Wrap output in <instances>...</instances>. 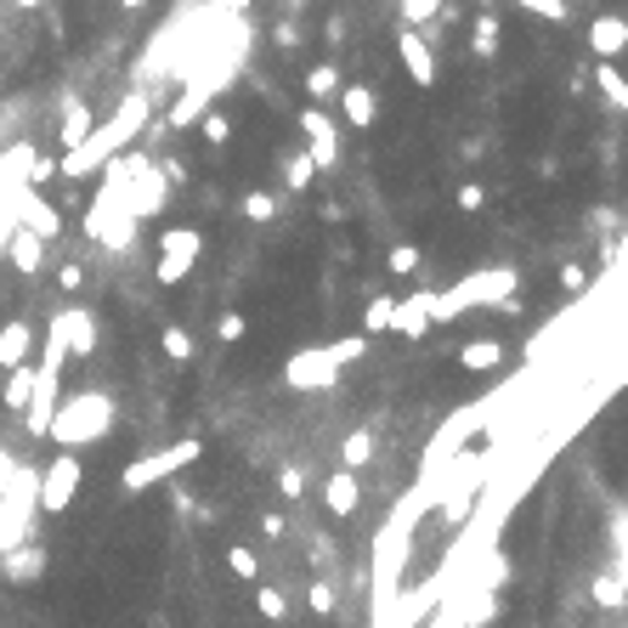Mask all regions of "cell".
Wrapping results in <instances>:
<instances>
[{
	"instance_id": "24",
	"label": "cell",
	"mask_w": 628,
	"mask_h": 628,
	"mask_svg": "<svg viewBox=\"0 0 628 628\" xmlns=\"http://www.w3.org/2000/svg\"><path fill=\"white\" fill-rule=\"evenodd\" d=\"M210 96H216L210 85H187V91H181V103H176V108H170V119H165V130H187L192 119H205Z\"/></svg>"
},
{
	"instance_id": "35",
	"label": "cell",
	"mask_w": 628,
	"mask_h": 628,
	"mask_svg": "<svg viewBox=\"0 0 628 628\" xmlns=\"http://www.w3.org/2000/svg\"><path fill=\"white\" fill-rule=\"evenodd\" d=\"M255 611H261L266 622H289V595L272 589V584H261V589H255Z\"/></svg>"
},
{
	"instance_id": "1",
	"label": "cell",
	"mask_w": 628,
	"mask_h": 628,
	"mask_svg": "<svg viewBox=\"0 0 628 628\" xmlns=\"http://www.w3.org/2000/svg\"><path fill=\"white\" fill-rule=\"evenodd\" d=\"M142 119H148V96H125V108L114 114V119H103V125H91V136L80 142L74 154H63L57 159V176H74V181H85V176H96L114 154H125L130 142H136V130H142Z\"/></svg>"
},
{
	"instance_id": "44",
	"label": "cell",
	"mask_w": 628,
	"mask_h": 628,
	"mask_svg": "<svg viewBox=\"0 0 628 628\" xmlns=\"http://www.w3.org/2000/svg\"><path fill=\"white\" fill-rule=\"evenodd\" d=\"M278 493H283V499H301V493H306L301 464H283V470H278Z\"/></svg>"
},
{
	"instance_id": "5",
	"label": "cell",
	"mask_w": 628,
	"mask_h": 628,
	"mask_svg": "<svg viewBox=\"0 0 628 628\" xmlns=\"http://www.w3.org/2000/svg\"><path fill=\"white\" fill-rule=\"evenodd\" d=\"M199 453H205V442H199V437H181V442H170V448L136 453V459L119 470V488H125V493H148V488H159V481L181 475L187 464H199Z\"/></svg>"
},
{
	"instance_id": "19",
	"label": "cell",
	"mask_w": 628,
	"mask_h": 628,
	"mask_svg": "<svg viewBox=\"0 0 628 628\" xmlns=\"http://www.w3.org/2000/svg\"><path fill=\"white\" fill-rule=\"evenodd\" d=\"M23 363H34V328L23 317H12V323H0V368L12 374Z\"/></svg>"
},
{
	"instance_id": "55",
	"label": "cell",
	"mask_w": 628,
	"mask_h": 628,
	"mask_svg": "<svg viewBox=\"0 0 628 628\" xmlns=\"http://www.w3.org/2000/svg\"><path fill=\"white\" fill-rule=\"evenodd\" d=\"M12 7H18V12H40V7H45V0H12Z\"/></svg>"
},
{
	"instance_id": "36",
	"label": "cell",
	"mask_w": 628,
	"mask_h": 628,
	"mask_svg": "<svg viewBox=\"0 0 628 628\" xmlns=\"http://www.w3.org/2000/svg\"><path fill=\"white\" fill-rule=\"evenodd\" d=\"M589 595H595V606H606V611H622V584H617V572H600L595 584H589Z\"/></svg>"
},
{
	"instance_id": "20",
	"label": "cell",
	"mask_w": 628,
	"mask_h": 628,
	"mask_svg": "<svg viewBox=\"0 0 628 628\" xmlns=\"http://www.w3.org/2000/svg\"><path fill=\"white\" fill-rule=\"evenodd\" d=\"M12 261V272H23V278H34L40 266H45V238H34V232H23V227H12V238H7V250H0Z\"/></svg>"
},
{
	"instance_id": "22",
	"label": "cell",
	"mask_w": 628,
	"mask_h": 628,
	"mask_svg": "<svg viewBox=\"0 0 628 628\" xmlns=\"http://www.w3.org/2000/svg\"><path fill=\"white\" fill-rule=\"evenodd\" d=\"M91 125H96V114L80 103V96H69V103H63V125H57V148H63V154H74L80 142L91 136Z\"/></svg>"
},
{
	"instance_id": "56",
	"label": "cell",
	"mask_w": 628,
	"mask_h": 628,
	"mask_svg": "<svg viewBox=\"0 0 628 628\" xmlns=\"http://www.w3.org/2000/svg\"><path fill=\"white\" fill-rule=\"evenodd\" d=\"M119 7H125V12H142V7H148V0H119Z\"/></svg>"
},
{
	"instance_id": "37",
	"label": "cell",
	"mask_w": 628,
	"mask_h": 628,
	"mask_svg": "<svg viewBox=\"0 0 628 628\" xmlns=\"http://www.w3.org/2000/svg\"><path fill=\"white\" fill-rule=\"evenodd\" d=\"M227 566H232V577H244V584H255V577H261V561H255L250 544H232L227 550Z\"/></svg>"
},
{
	"instance_id": "23",
	"label": "cell",
	"mask_w": 628,
	"mask_h": 628,
	"mask_svg": "<svg viewBox=\"0 0 628 628\" xmlns=\"http://www.w3.org/2000/svg\"><path fill=\"white\" fill-rule=\"evenodd\" d=\"M341 69L334 63H317V69H306V80H301V91H306V108H328L334 96H341Z\"/></svg>"
},
{
	"instance_id": "8",
	"label": "cell",
	"mask_w": 628,
	"mask_h": 628,
	"mask_svg": "<svg viewBox=\"0 0 628 628\" xmlns=\"http://www.w3.org/2000/svg\"><path fill=\"white\" fill-rule=\"evenodd\" d=\"M283 385H289V391H301V397L334 391V385H341V368L328 363L323 346H306V352H295V357H283Z\"/></svg>"
},
{
	"instance_id": "61",
	"label": "cell",
	"mask_w": 628,
	"mask_h": 628,
	"mask_svg": "<svg viewBox=\"0 0 628 628\" xmlns=\"http://www.w3.org/2000/svg\"><path fill=\"white\" fill-rule=\"evenodd\" d=\"M453 628H459V622H453Z\"/></svg>"
},
{
	"instance_id": "53",
	"label": "cell",
	"mask_w": 628,
	"mask_h": 628,
	"mask_svg": "<svg viewBox=\"0 0 628 628\" xmlns=\"http://www.w3.org/2000/svg\"><path fill=\"white\" fill-rule=\"evenodd\" d=\"M57 283H63V289H80V283H85V272H80V266H63V272H57Z\"/></svg>"
},
{
	"instance_id": "3",
	"label": "cell",
	"mask_w": 628,
	"mask_h": 628,
	"mask_svg": "<svg viewBox=\"0 0 628 628\" xmlns=\"http://www.w3.org/2000/svg\"><path fill=\"white\" fill-rule=\"evenodd\" d=\"M515 289H521L515 266H481V272L459 278L453 289H437V301H430V323H453V317L481 312V306H504V301H515Z\"/></svg>"
},
{
	"instance_id": "25",
	"label": "cell",
	"mask_w": 628,
	"mask_h": 628,
	"mask_svg": "<svg viewBox=\"0 0 628 628\" xmlns=\"http://www.w3.org/2000/svg\"><path fill=\"white\" fill-rule=\"evenodd\" d=\"M504 357H510L504 341H470V346H459V368L464 374H493Z\"/></svg>"
},
{
	"instance_id": "39",
	"label": "cell",
	"mask_w": 628,
	"mask_h": 628,
	"mask_svg": "<svg viewBox=\"0 0 628 628\" xmlns=\"http://www.w3.org/2000/svg\"><path fill=\"white\" fill-rule=\"evenodd\" d=\"M306 606H312L317 617H334V606H341V589H334L328 577H317V584L306 589Z\"/></svg>"
},
{
	"instance_id": "58",
	"label": "cell",
	"mask_w": 628,
	"mask_h": 628,
	"mask_svg": "<svg viewBox=\"0 0 628 628\" xmlns=\"http://www.w3.org/2000/svg\"><path fill=\"white\" fill-rule=\"evenodd\" d=\"M232 7H238V12H244V7H250V0H232Z\"/></svg>"
},
{
	"instance_id": "47",
	"label": "cell",
	"mask_w": 628,
	"mask_h": 628,
	"mask_svg": "<svg viewBox=\"0 0 628 628\" xmlns=\"http://www.w3.org/2000/svg\"><path fill=\"white\" fill-rule=\"evenodd\" d=\"M40 181H57V159L34 154V165H29V187H40Z\"/></svg>"
},
{
	"instance_id": "7",
	"label": "cell",
	"mask_w": 628,
	"mask_h": 628,
	"mask_svg": "<svg viewBox=\"0 0 628 628\" xmlns=\"http://www.w3.org/2000/svg\"><path fill=\"white\" fill-rule=\"evenodd\" d=\"M80 481H85L80 453H57L52 464L40 470V481H34V504H40V515H63V510L74 504V493H80Z\"/></svg>"
},
{
	"instance_id": "28",
	"label": "cell",
	"mask_w": 628,
	"mask_h": 628,
	"mask_svg": "<svg viewBox=\"0 0 628 628\" xmlns=\"http://www.w3.org/2000/svg\"><path fill=\"white\" fill-rule=\"evenodd\" d=\"M323 352H328V363H334V368H352V363H363V357H368V334H346V341H328Z\"/></svg>"
},
{
	"instance_id": "57",
	"label": "cell",
	"mask_w": 628,
	"mask_h": 628,
	"mask_svg": "<svg viewBox=\"0 0 628 628\" xmlns=\"http://www.w3.org/2000/svg\"><path fill=\"white\" fill-rule=\"evenodd\" d=\"M12 470H18V464H12V459H7V453H0V475H12Z\"/></svg>"
},
{
	"instance_id": "45",
	"label": "cell",
	"mask_w": 628,
	"mask_h": 628,
	"mask_svg": "<svg viewBox=\"0 0 628 628\" xmlns=\"http://www.w3.org/2000/svg\"><path fill=\"white\" fill-rule=\"evenodd\" d=\"M453 205H459L464 216H475L481 205H488V187H481V181H464V187H459V199H453Z\"/></svg>"
},
{
	"instance_id": "10",
	"label": "cell",
	"mask_w": 628,
	"mask_h": 628,
	"mask_svg": "<svg viewBox=\"0 0 628 628\" xmlns=\"http://www.w3.org/2000/svg\"><path fill=\"white\" fill-rule=\"evenodd\" d=\"M7 205H12V221H18L23 232L45 238V244H57V238H63V210H57V205H45L34 187H12V192H7Z\"/></svg>"
},
{
	"instance_id": "52",
	"label": "cell",
	"mask_w": 628,
	"mask_h": 628,
	"mask_svg": "<svg viewBox=\"0 0 628 628\" xmlns=\"http://www.w3.org/2000/svg\"><path fill=\"white\" fill-rule=\"evenodd\" d=\"M261 533L283 544V533H289V526H283V515H278V510H266V515H261Z\"/></svg>"
},
{
	"instance_id": "21",
	"label": "cell",
	"mask_w": 628,
	"mask_h": 628,
	"mask_svg": "<svg viewBox=\"0 0 628 628\" xmlns=\"http://www.w3.org/2000/svg\"><path fill=\"white\" fill-rule=\"evenodd\" d=\"M0 572H7V584H40V572H45V550L40 544H18L0 555Z\"/></svg>"
},
{
	"instance_id": "27",
	"label": "cell",
	"mask_w": 628,
	"mask_h": 628,
	"mask_svg": "<svg viewBox=\"0 0 628 628\" xmlns=\"http://www.w3.org/2000/svg\"><path fill=\"white\" fill-rule=\"evenodd\" d=\"M499 40H504L499 18H493V12H481L475 29H470V52H475V57H493V52H499Z\"/></svg>"
},
{
	"instance_id": "40",
	"label": "cell",
	"mask_w": 628,
	"mask_h": 628,
	"mask_svg": "<svg viewBox=\"0 0 628 628\" xmlns=\"http://www.w3.org/2000/svg\"><path fill=\"white\" fill-rule=\"evenodd\" d=\"M419 266H425V261H419V250H414V244H397L391 255H385V272H391V278H414Z\"/></svg>"
},
{
	"instance_id": "33",
	"label": "cell",
	"mask_w": 628,
	"mask_h": 628,
	"mask_svg": "<svg viewBox=\"0 0 628 628\" xmlns=\"http://www.w3.org/2000/svg\"><path fill=\"white\" fill-rule=\"evenodd\" d=\"M391 312H397L391 295H374L368 312H363V334H391Z\"/></svg>"
},
{
	"instance_id": "48",
	"label": "cell",
	"mask_w": 628,
	"mask_h": 628,
	"mask_svg": "<svg viewBox=\"0 0 628 628\" xmlns=\"http://www.w3.org/2000/svg\"><path fill=\"white\" fill-rule=\"evenodd\" d=\"M584 283H589V272L577 266V261H566V266H561V289H572V295H577V289H584Z\"/></svg>"
},
{
	"instance_id": "59",
	"label": "cell",
	"mask_w": 628,
	"mask_h": 628,
	"mask_svg": "<svg viewBox=\"0 0 628 628\" xmlns=\"http://www.w3.org/2000/svg\"><path fill=\"white\" fill-rule=\"evenodd\" d=\"M481 7H488V12H493V7H499V0H481Z\"/></svg>"
},
{
	"instance_id": "41",
	"label": "cell",
	"mask_w": 628,
	"mask_h": 628,
	"mask_svg": "<svg viewBox=\"0 0 628 628\" xmlns=\"http://www.w3.org/2000/svg\"><path fill=\"white\" fill-rule=\"evenodd\" d=\"M521 12H533V18H544V23H566L572 18V7L566 0H515Z\"/></svg>"
},
{
	"instance_id": "26",
	"label": "cell",
	"mask_w": 628,
	"mask_h": 628,
	"mask_svg": "<svg viewBox=\"0 0 628 628\" xmlns=\"http://www.w3.org/2000/svg\"><path fill=\"white\" fill-rule=\"evenodd\" d=\"M29 397H34V363H23V368H12V374H7V391H0V402H7L12 414H23V408H29Z\"/></svg>"
},
{
	"instance_id": "6",
	"label": "cell",
	"mask_w": 628,
	"mask_h": 628,
	"mask_svg": "<svg viewBox=\"0 0 628 628\" xmlns=\"http://www.w3.org/2000/svg\"><path fill=\"white\" fill-rule=\"evenodd\" d=\"M85 238L119 255V250L136 244V216H130L119 199H108V192H96V199L85 205Z\"/></svg>"
},
{
	"instance_id": "12",
	"label": "cell",
	"mask_w": 628,
	"mask_h": 628,
	"mask_svg": "<svg viewBox=\"0 0 628 628\" xmlns=\"http://www.w3.org/2000/svg\"><path fill=\"white\" fill-rule=\"evenodd\" d=\"M397 57H402V69H408V80H414L419 91L437 85V45L425 40V29H402V34H397Z\"/></svg>"
},
{
	"instance_id": "30",
	"label": "cell",
	"mask_w": 628,
	"mask_h": 628,
	"mask_svg": "<svg viewBox=\"0 0 628 628\" xmlns=\"http://www.w3.org/2000/svg\"><path fill=\"white\" fill-rule=\"evenodd\" d=\"M448 0H397V12H402V29H425V23H437L442 18Z\"/></svg>"
},
{
	"instance_id": "54",
	"label": "cell",
	"mask_w": 628,
	"mask_h": 628,
	"mask_svg": "<svg viewBox=\"0 0 628 628\" xmlns=\"http://www.w3.org/2000/svg\"><path fill=\"white\" fill-rule=\"evenodd\" d=\"M611 544H628V510L617 515V526H611Z\"/></svg>"
},
{
	"instance_id": "60",
	"label": "cell",
	"mask_w": 628,
	"mask_h": 628,
	"mask_svg": "<svg viewBox=\"0 0 628 628\" xmlns=\"http://www.w3.org/2000/svg\"><path fill=\"white\" fill-rule=\"evenodd\" d=\"M391 7H397V0H391Z\"/></svg>"
},
{
	"instance_id": "13",
	"label": "cell",
	"mask_w": 628,
	"mask_h": 628,
	"mask_svg": "<svg viewBox=\"0 0 628 628\" xmlns=\"http://www.w3.org/2000/svg\"><path fill=\"white\" fill-rule=\"evenodd\" d=\"M341 119H346V130H374V119H379V91L368 85V80H357V85H341Z\"/></svg>"
},
{
	"instance_id": "18",
	"label": "cell",
	"mask_w": 628,
	"mask_h": 628,
	"mask_svg": "<svg viewBox=\"0 0 628 628\" xmlns=\"http://www.w3.org/2000/svg\"><path fill=\"white\" fill-rule=\"evenodd\" d=\"M199 255H205V232L199 227L176 221V227L159 232V261H192V266H199Z\"/></svg>"
},
{
	"instance_id": "32",
	"label": "cell",
	"mask_w": 628,
	"mask_h": 628,
	"mask_svg": "<svg viewBox=\"0 0 628 628\" xmlns=\"http://www.w3.org/2000/svg\"><path fill=\"white\" fill-rule=\"evenodd\" d=\"M312 181H317V165H312L306 154H289V165H283V187H289V192H306Z\"/></svg>"
},
{
	"instance_id": "15",
	"label": "cell",
	"mask_w": 628,
	"mask_h": 628,
	"mask_svg": "<svg viewBox=\"0 0 628 628\" xmlns=\"http://www.w3.org/2000/svg\"><path fill=\"white\" fill-rule=\"evenodd\" d=\"M317 499H323L328 515H357V504H363V481H357V470H334L323 488H317Z\"/></svg>"
},
{
	"instance_id": "2",
	"label": "cell",
	"mask_w": 628,
	"mask_h": 628,
	"mask_svg": "<svg viewBox=\"0 0 628 628\" xmlns=\"http://www.w3.org/2000/svg\"><path fill=\"white\" fill-rule=\"evenodd\" d=\"M114 419H119V408H114L108 391H74V397L57 402L52 425H45V442L63 448V453L91 448V442H103L108 430H114Z\"/></svg>"
},
{
	"instance_id": "29",
	"label": "cell",
	"mask_w": 628,
	"mask_h": 628,
	"mask_svg": "<svg viewBox=\"0 0 628 628\" xmlns=\"http://www.w3.org/2000/svg\"><path fill=\"white\" fill-rule=\"evenodd\" d=\"M368 459H374V430H352L341 442V470H363Z\"/></svg>"
},
{
	"instance_id": "51",
	"label": "cell",
	"mask_w": 628,
	"mask_h": 628,
	"mask_svg": "<svg viewBox=\"0 0 628 628\" xmlns=\"http://www.w3.org/2000/svg\"><path fill=\"white\" fill-rule=\"evenodd\" d=\"M617 584H622V611H628V544H617Z\"/></svg>"
},
{
	"instance_id": "9",
	"label": "cell",
	"mask_w": 628,
	"mask_h": 628,
	"mask_svg": "<svg viewBox=\"0 0 628 628\" xmlns=\"http://www.w3.org/2000/svg\"><path fill=\"white\" fill-rule=\"evenodd\" d=\"M165 199H170V181L159 176V165H154L148 154H136V165H130V187H125V210H130L136 221H148V216L165 210Z\"/></svg>"
},
{
	"instance_id": "4",
	"label": "cell",
	"mask_w": 628,
	"mask_h": 628,
	"mask_svg": "<svg viewBox=\"0 0 628 628\" xmlns=\"http://www.w3.org/2000/svg\"><path fill=\"white\" fill-rule=\"evenodd\" d=\"M34 481H40V470H23V464L0 481V555L18 544H34V515H40Z\"/></svg>"
},
{
	"instance_id": "49",
	"label": "cell",
	"mask_w": 628,
	"mask_h": 628,
	"mask_svg": "<svg viewBox=\"0 0 628 628\" xmlns=\"http://www.w3.org/2000/svg\"><path fill=\"white\" fill-rule=\"evenodd\" d=\"M159 176H165V181H170V187H187V181H192V176H187V165H181V159H165V165H159Z\"/></svg>"
},
{
	"instance_id": "31",
	"label": "cell",
	"mask_w": 628,
	"mask_h": 628,
	"mask_svg": "<svg viewBox=\"0 0 628 628\" xmlns=\"http://www.w3.org/2000/svg\"><path fill=\"white\" fill-rule=\"evenodd\" d=\"M595 85H600L606 103H617V108L628 114V80L617 74V63H600V69H595Z\"/></svg>"
},
{
	"instance_id": "46",
	"label": "cell",
	"mask_w": 628,
	"mask_h": 628,
	"mask_svg": "<svg viewBox=\"0 0 628 628\" xmlns=\"http://www.w3.org/2000/svg\"><path fill=\"white\" fill-rule=\"evenodd\" d=\"M187 272H192V261H159V266H154V278H159L165 289H170V283H181Z\"/></svg>"
},
{
	"instance_id": "42",
	"label": "cell",
	"mask_w": 628,
	"mask_h": 628,
	"mask_svg": "<svg viewBox=\"0 0 628 628\" xmlns=\"http://www.w3.org/2000/svg\"><path fill=\"white\" fill-rule=\"evenodd\" d=\"M244 334H250V317L244 312H221V323H216V341L221 346H238Z\"/></svg>"
},
{
	"instance_id": "50",
	"label": "cell",
	"mask_w": 628,
	"mask_h": 628,
	"mask_svg": "<svg viewBox=\"0 0 628 628\" xmlns=\"http://www.w3.org/2000/svg\"><path fill=\"white\" fill-rule=\"evenodd\" d=\"M272 40L283 45V52H295V45H301V29H295V23H278V29H272Z\"/></svg>"
},
{
	"instance_id": "14",
	"label": "cell",
	"mask_w": 628,
	"mask_h": 628,
	"mask_svg": "<svg viewBox=\"0 0 628 628\" xmlns=\"http://www.w3.org/2000/svg\"><path fill=\"white\" fill-rule=\"evenodd\" d=\"M430 301H437V289H419V295L397 301L391 334H402V341H425V334H430Z\"/></svg>"
},
{
	"instance_id": "38",
	"label": "cell",
	"mask_w": 628,
	"mask_h": 628,
	"mask_svg": "<svg viewBox=\"0 0 628 628\" xmlns=\"http://www.w3.org/2000/svg\"><path fill=\"white\" fill-rule=\"evenodd\" d=\"M238 210H244V221L266 227V221L278 216V199H272V192H244V205H238Z\"/></svg>"
},
{
	"instance_id": "17",
	"label": "cell",
	"mask_w": 628,
	"mask_h": 628,
	"mask_svg": "<svg viewBox=\"0 0 628 628\" xmlns=\"http://www.w3.org/2000/svg\"><path fill=\"white\" fill-rule=\"evenodd\" d=\"M57 323H63L69 357H91V352H96V317H91V306H63Z\"/></svg>"
},
{
	"instance_id": "34",
	"label": "cell",
	"mask_w": 628,
	"mask_h": 628,
	"mask_svg": "<svg viewBox=\"0 0 628 628\" xmlns=\"http://www.w3.org/2000/svg\"><path fill=\"white\" fill-rule=\"evenodd\" d=\"M159 346H165V357H170V363H181V368L192 363V334H187L181 323H170V328L159 334Z\"/></svg>"
},
{
	"instance_id": "43",
	"label": "cell",
	"mask_w": 628,
	"mask_h": 628,
	"mask_svg": "<svg viewBox=\"0 0 628 628\" xmlns=\"http://www.w3.org/2000/svg\"><path fill=\"white\" fill-rule=\"evenodd\" d=\"M199 136L210 142V148H227V136H232V119H227V114H205V119H199Z\"/></svg>"
},
{
	"instance_id": "16",
	"label": "cell",
	"mask_w": 628,
	"mask_h": 628,
	"mask_svg": "<svg viewBox=\"0 0 628 628\" xmlns=\"http://www.w3.org/2000/svg\"><path fill=\"white\" fill-rule=\"evenodd\" d=\"M589 52L600 57V63H617L622 52H628V18H595L589 23Z\"/></svg>"
},
{
	"instance_id": "11",
	"label": "cell",
	"mask_w": 628,
	"mask_h": 628,
	"mask_svg": "<svg viewBox=\"0 0 628 628\" xmlns=\"http://www.w3.org/2000/svg\"><path fill=\"white\" fill-rule=\"evenodd\" d=\"M301 130H306V159L317 170L341 165V125H334L328 108H301Z\"/></svg>"
}]
</instances>
